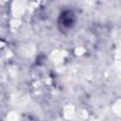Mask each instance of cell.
Here are the masks:
<instances>
[{
  "instance_id": "obj_1",
  "label": "cell",
  "mask_w": 121,
  "mask_h": 121,
  "mask_svg": "<svg viewBox=\"0 0 121 121\" xmlns=\"http://www.w3.org/2000/svg\"><path fill=\"white\" fill-rule=\"evenodd\" d=\"M60 24L64 27H70L74 24V14L70 10H66L61 13L60 17Z\"/></svg>"
}]
</instances>
